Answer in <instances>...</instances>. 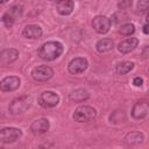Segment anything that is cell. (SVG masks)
<instances>
[{
  "mask_svg": "<svg viewBox=\"0 0 149 149\" xmlns=\"http://www.w3.org/2000/svg\"><path fill=\"white\" fill-rule=\"evenodd\" d=\"M20 78L16 76H8L5 77L1 81H0V88L3 92H10V91H15L16 88H19L20 86Z\"/></svg>",
  "mask_w": 149,
  "mask_h": 149,
  "instance_id": "10",
  "label": "cell"
},
{
  "mask_svg": "<svg viewBox=\"0 0 149 149\" xmlns=\"http://www.w3.org/2000/svg\"><path fill=\"white\" fill-rule=\"evenodd\" d=\"M49 121L48 119H44V118H41V119H37L35 120L31 126H30V130L34 133V134H43L45 132H48L49 129Z\"/></svg>",
  "mask_w": 149,
  "mask_h": 149,
  "instance_id": "13",
  "label": "cell"
},
{
  "mask_svg": "<svg viewBox=\"0 0 149 149\" xmlns=\"http://www.w3.org/2000/svg\"><path fill=\"white\" fill-rule=\"evenodd\" d=\"M137 8L140 12H144L149 8V0H139L137 2Z\"/></svg>",
  "mask_w": 149,
  "mask_h": 149,
  "instance_id": "22",
  "label": "cell"
},
{
  "mask_svg": "<svg viewBox=\"0 0 149 149\" xmlns=\"http://www.w3.org/2000/svg\"><path fill=\"white\" fill-rule=\"evenodd\" d=\"M22 135L21 129L15 128V127H5L1 129L0 133V140L2 143H12L19 140Z\"/></svg>",
  "mask_w": 149,
  "mask_h": 149,
  "instance_id": "6",
  "label": "cell"
},
{
  "mask_svg": "<svg viewBox=\"0 0 149 149\" xmlns=\"http://www.w3.org/2000/svg\"><path fill=\"white\" fill-rule=\"evenodd\" d=\"M88 98V93L84 90V88H78L73 92L70 93V99L72 101H76V102H80V101H84Z\"/></svg>",
  "mask_w": 149,
  "mask_h": 149,
  "instance_id": "18",
  "label": "cell"
},
{
  "mask_svg": "<svg viewBox=\"0 0 149 149\" xmlns=\"http://www.w3.org/2000/svg\"><path fill=\"white\" fill-rule=\"evenodd\" d=\"M7 1H8V0H0L1 3H5V2H7Z\"/></svg>",
  "mask_w": 149,
  "mask_h": 149,
  "instance_id": "27",
  "label": "cell"
},
{
  "mask_svg": "<svg viewBox=\"0 0 149 149\" xmlns=\"http://www.w3.org/2000/svg\"><path fill=\"white\" fill-rule=\"evenodd\" d=\"M143 55H144L146 57H149V45L143 50Z\"/></svg>",
  "mask_w": 149,
  "mask_h": 149,
  "instance_id": "25",
  "label": "cell"
},
{
  "mask_svg": "<svg viewBox=\"0 0 149 149\" xmlns=\"http://www.w3.org/2000/svg\"><path fill=\"white\" fill-rule=\"evenodd\" d=\"M37 101H38L40 106H42L43 108H51V107H55L58 105L59 97L57 93H55L52 91H44L38 95Z\"/></svg>",
  "mask_w": 149,
  "mask_h": 149,
  "instance_id": "4",
  "label": "cell"
},
{
  "mask_svg": "<svg viewBox=\"0 0 149 149\" xmlns=\"http://www.w3.org/2000/svg\"><path fill=\"white\" fill-rule=\"evenodd\" d=\"M31 105V97L29 95H22V97H19L16 99H14L10 105H9V112L10 114L13 115H17V114H21L23 112H26Z\"/></svg>",
  "mask_w": 149,
  "mask_h": 149,
  "instance_id": "2",
  "label": "cell"
},
{
  "mask_svg": "<svg viewBox=\"0 0 149 149\" xmlns=\"http://www.w3.org/2000/svg\"><path fill=\"white\" fill-rule=\"evenodd\" d=\"M148 71H149V69H148Z\"/></svg>",
  "mask_w": 149,
  "mask_h": 149,
  "instance_id": "28",
  "label": "cell"
},
{
  "mask_svg": "<svg viewBox=\"0 0 149 149\" xmlns=\"http://www.w3.org/2000/svg\"><path fill=\"white\" fill-rule=\"evenodd\" d=\"M134 63L133 62H121L116 65L115 70L119 74H126L128 72H130L133 69H134Z\"/></svg>",
  "mask_w": 149,
  "mask_h": 149,
  "instance_id": "19",
  "label": "cell"
},
{
  "mask_svg": "<svg viewBox=\"0 0 149 149\" xmlns=\"http://www.w3.org/2000/svg\"><path fill=\"white\" fill-rule=\"evenodd\" d=\"M134 31H135V26L133 23H125L119 29V33L123 36H130L132 34H134Z\"/></svg>",
  "mask_w": 149,
  "mask_h": 149,
  "instance_id": "20",
  "label": "cell"
},
{
  "mask_svg": "<svg viewBox=\"0 0 149 149\" xmlns=\"http://www.w3.org/2000/svg\"><path fill=\"white\" fill-rule=\"evenodd\" d=\"M74 8V2L72 0H59L57 2V12L61 15H69Z\"/></svg>",
  "mask_w": 149,
  "mask_h": 149,
  "instance_id": "15",
  "label": "cell"
},
{
  "mask_svg": "<svg viewBox=\"0 0 149 149\" xmlns=\"http://www.w3.org/2000/svg\"><path fill=\"white\" fill-rule=\"evenodd\" d=\"M87 59L84 57H76L73 59H71V62L68 65V70L71 74H79L83 73L86 69H87Z\"/></svg>",
  "mask_w": 149,
  "mask_h": 149,
  "instance_id": "7",
  "label": "cell"
},
{
  "mask_svg": "<svg viewBox=\"0 0 149 149\" xmlns=\"http://www.w3.org/2000/svg\"><path fill=\"white\" fill-rule=\"evenodd\" d=\"M146 20H147V22H148V23H149V13H148V14H147V17H146Z\"/></svg>",
  "mask_w": 149,
  "mask_h": 149,
  "instance_id": "26",
  "label": "cell"
},
{
  "mask_svg": "<svg viewBox=\"0 0 149 149\" xmlns=\"http://www.w3.org/2000/svg\"><path fill=\"white\" fill-rule=\"evenodd\" d=\"M63 50H64V48L61 42L50 41V42L44 43L40 48L38 56H40V58H42L44 61H54L62 55Z\"/></svg>",
  "mask_w": 149,
  "mask_h": 149,
  "instance_id": "1",
  "label": "cell"
},
{
  "mask_svg": "<svg viewBox=\"0 0 149 149\" xmlns=\"http://www.w3.org/2000/svg\"><path fill=\"white\" fill-rule=\"evenodd\" d=\"M114 47V42L112 38H102L99 40L95 44V48L99 52H107L109 50H112Z\"/></svg>",
  "mask_w": 149,
  "mask_h": 149,
  "instance_id": "16",
  "label": "cell"
},
{
  "mask_svg": "<svg viewBox=\"0 0 149 149\" xmlns=\"http://www.w3.org/2000/svg\"><path fill=\"white\" fill-rule=\"evenodd\" d=\"M133 84H134L135 86L140 87V86H142V84H143V79H142L141 77H135L134 80H133Z\"/></svg>",
  "mask_w": 149,
  "mask_h": 149,
  "instance_id": "23",
  "label": "cell"
},
{
  "mask_svg": "<svg viewBox=\"0 0 149 149\" xmlns=\"http://www.w3.org/2000/svg\"><path fill=\"white\" fill-rule=\"evenodd\" d=\"M142 30H143V33H144L146 35H149V23H148V24H144Z\"/></svg>",
  "mask_w": 149,
  "mask_h": 149,
  "instance_id": "24",
  "label": "cell"
},
{
  "mask_svg": "<svg viewBox=\"0 0 149 149\" xmlns=\"http://www.w3.org/2000/svg\"><path fill=\"white\" fill-rule=\"evenodd\" d=\"M144 140V136L141 132H130L126 135V141L129 144H140Z\"/></svg>",
  "mask_w": 149,
  "mask_h": 149,
  "instance_id": "17",
  "label": "cell"
},
{
  "mask_svg": "<svg viewBox=\"0 0 149 149\" xmlns=\"http://www.w3.org/2000/svg\"><path fill=\"white\" fill-rule=\"evenodd\" d=\"M54 76V70L48 65H38L33 69L31 77L37 81H47Z\"/></svg>",
  "mask_w": 149,
  "mask_h": 149,
  "instance_id": "5",
  "label": "cell"
},
{
  "mask_svg": "<svg viewBox=\"0 0 149 149\" xmlns=\"http://www.w3.org/2000/svg\"><path fill=\"white\" fill-rule=\"evenodd\" d=\"M41 35H42V28L37 24H28L22 30V36L26 38L34 40L41 37Z\"/></svg>",
  "mask_w": 149,
  "mask_h": 149,
  "instance_id": "12",
  "label": "cell"
},
{
  "mask_svg": "<svg viewBox=\"0 0 149 149\" xmlns=\"http://www.w3.org/2000/svg\"><path fill=\"white\" fill-rule=\"evenodd\" d=\"M149 114V102L146 100L137 101L132 108V116L136 120L144 119Z\"/></svg>",
  "mask_w": 149,
  "mask_h": 149,
  "instance_id": "9",
  "label": "cell"
},
{
  "mask_svg": "<svg viewBox=\"0 0 149 149\" xmlns=\"http://www.w3.org/2000/svg\"><path fill=\"white\" fill-rule=\"evenodd\" d=\"M139 44V38L136 37H129V38H126L123 41H121L118 45V50L121 52V54H128L130 51H133Z\"/></svg>",
  "mask_w": 149,
  "mask_h": 149,
  "instance_id": "11",
  "label": "cell"
},
{
  "mask_svg": "<svg viewBox=\"0 0 149 149\" xmlns=\"http://www.w3.org/2000/svg\"><path fill=\"white\" fill-rule=\"evenodd\" d=\"M17 57H19V51H17L16 49H13V48L2 50V51H1V55H0L1 63H3V64L12 63V62L16 61Z\"/></svg>",
  "mask_w": 149,
  "mask_h": 149,
  "instance_id": "14",
  "label": "cell"
},
{
  "mask_svg": "<svg viewBox=\"0 0 149 149\" xmlns=\"http://www.w3.org/2000/svg\"><path fill=\"white\" fill-rule=\"evenodd\" d=\"M92 27L98 34H106L111 28V20L107 16L98 15L93 19Z\"/></svg>",
  "mask_w": 149,
  "mask_h": 149,
  "instance_id": "8",
  "label": "cell"
},
{
  "mask_svg": "<svg viewBox=\"0 0 149 149\" xmlns=\"http://www.w3.org/2000/svg\"><path fill=\"white\" fill-rule=\"evenodd\" d=\"M97 115V111L91 106H79L76 108L72 118L77 122H88Z\"/></svg>",
  "mask_w": 149,
  "mask_h": 149,
  "instance_id": "3",
  "label": "cell"
},
{
  "mask_svg": "<svg viewBox=\"0 0 149 149\" xmlns=\"http://www.w3.org/2000/svg\"><path fill=\"white\" fill-rule=\"evenodd\" d=\"M2 22H3V24H5L7 28H10V27L13 26V23H14V17L12 16V14L6 13V14H3V16H2Z\"/></svg>",
  "mask_w": 149,
  "mask_h": 149,
  "instance_id": "21",
  "label": "cell"
}]
</instances>
